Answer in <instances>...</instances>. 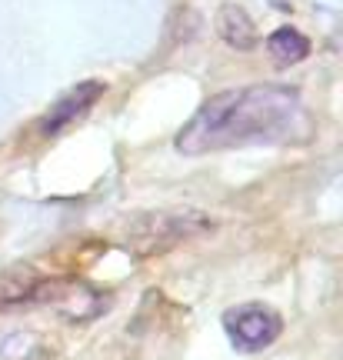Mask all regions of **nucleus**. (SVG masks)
I'll list each match as a JSON object with an SVG mask.
<instances>
[{"mask_svg":"<svg viewBox=\"0 0 343 360\" xmlns=\"http://www.w3.org/2000/svg\"><path fill=\"white\" fill-rule=\"evenodd\" d=\"M4 304H7V300H4V294H0V307H4Z\"/></svg>","mask_w":343,"mask_h":360,"instance_id":"obj_7","label":"nucleus"},{"mask_svg":"<svg viewBox=\"0 0 343 360\" xmlns=\"http://www.w3.org/2000/svg\"><path fill=\"white\" fill-rule=\"evenodd\" d=\"M220 34L227 40L230 47H237V51H250L257 47V27L250 20V13L237 7V4H227L224 11H220Z\"/></svg>","mask_w":343,"mask_h":360,"instance_id":"obj_5","label":"nucleus"},{"mask_svg":"<svg viewBox=\"0 0 343 360\" xmlns=\"http://www.w3.org/2000/svg\"><path fill=\"white\" fill-rule=\"evenodd\" d=\"M224 334L240 354H260L283 334V317L267 304H240L224 314Z\"/></svg>","mask_w":343,"mask_h":360,"instance_id":"obj_3","label":"nucleus"},{"mask_svg":"<svg viewBox=\"0 0 343 360\" xmlns=\"http://www.w3.org/2000/svg\"><path fill=\"white\" fill-rule=\"evenodd\" d=\"M267 51L270 57L277 60L280 67H290V64H300L306 60V53H310V40L297 30V27H280L267 37Z\"/></svg>","mask_w":343,"mask_h":360,"instance_id":"obj_6","label":"nucleus"},{"mask_svg":"<svg viewBox=\"0 0 343 360\" xmlns=\"http://www.w3.org/2000/svg\"><path fill=\"white\" fill-rule=\"evenodd\" d=\"M210 227L207 214H193V210H160V214H140L127 224V250L137 257H153L174 250L180 240H190L197 233Z\"/></svg>","mask_w":343,"mask_h":360,"instance_id":"obj_2","label":"nucleus"},{"mask_svg":"<svg viewBox=\"0 0 343 360\" xmlns=\"http://www.w3.org/2000/svg\"><path fill=\"white\" fill-rule=\"evenodd\" d=\"M101 94H103V84H101V80H84V84H77L74 90H67L64 97H60V101L51 107V114L40 120V134L53 137V134L67 130L70 124H77V120L87 114L93 103L101 101Z\"/></svg>","mask_w":343,"mask_h":360,"instance_id":"obj_4","label":"nucleus"},{"mask_svg":"<svg viewBox=\"0 0 343 360\" xmlns=\"http://www.w3.org/2000/svg\"><path fill=\"white\" fill-rule=\"evenodd\" d=\"M310 134L313 124L300 90L287 84H250L210 97L177 134V150L197 157L250 143H306Z\"/></svg>","mask_w":343,"mask_h":360,"instance_id":"obj_1","label":"nucleus"}]
</instances>
